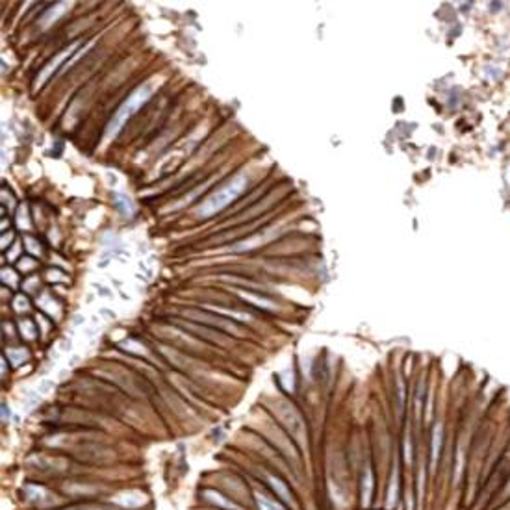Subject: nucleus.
I'll return each mask as SVG.
<instances>
[{"mask_svg":"<svg viewBox=\"0 0 510 510\" xmlns=\"http://www.w3.org/2000/svg\"><path fill=\"white\" fill-rule=\"evenodd\" d=\"M245 177H236L234 180H230L229 184H225L221 190H217L216 193H212V195L204 201L199 208H197V214L201 217H210L217 214V212H221L225 206H229L230 203H234L238 195L245 190Z\"/></svg>","mask_w":510,"mask_h":510,"instance_id":"obj_1","label":"nucleus"},{"mask_svg":"<svg viewBox=\"0 0 510 510\" xmlns=\"http://www.w3.org/2000/svg\"><path fill=\"white\" fill-rule=\"evenodd\" d=\"M149 97H151V91H149V87L147 85H143V87H138L136 91L132 93L130 97L124 100L123 104L119 106V110H117V113L111 117V121H110V124H108V130H106V138L108 139H111V138H115L119 134V130L123 128V124L128 121V119L136 113V111L141 108V106L149 100Z\"/></svg>","mask_w":510,"mask_h":510,"instance_id":"obj_2","label":"nucleus"},{"mask_svg":"<svg viewBox=\"0 0 510 510\" xmlns=\"http://www.w3.org/2000/svg\"><path fill=\"white\" fill-rule=\"evenodd\" d=\"M276 412H278V418L284 423V427L289 431V434L293 436V440L297 444L304 445L306 444V429H304V423H302V418L299 416V412L295 410L291 405H286V403H280L276 406Z\"/></svg>","mask_w":510,"mask_h":510,"instance_id":"obj_3","label":"nucleus"},{"mask_svg":"<svg viewBox=\"0 0 510 510\" xmlns=\"http://www.w3.org/2000/svg\"><path fill=\"white\" fill-rule=\"evenodd\" d=\"M76 46H78V43H74V45H72V46H69V48H65V50H63V52H61V54H58V56H56V58H54V61H52V63H48V65L45 67V71H43V72H41V74H39V85L43 84V82H46V78H48V74H52V72L56 71V69H58V67H59V63H61V61H65V59L69 58V56H71L72 52H74V48H76Z\"/></svg>","mask_w":510,"mask_h":510,"instance_id":"obj_4","label":"nucleus"},{"mask_svg":"<svg viewBox=\"0 0 510 510\" xmlns=\"http://www.w3.org/2000/svg\"><path fill=\"white\" fill-rule=\"evenodd\" d=\"M115 503L124 507V509H136L143 503V497L138 492H126V494H121V496L115 497Z\"/></svg>","mask_w":510,"mask_h":510,"instance_id":"obj_5","label":"nucleus"},{"mask_svg":"<svg viewBox=\"0 0 510 510\" xmlns=\"http://www.w3.org/2000/svg\"><path fill=\"white\" fill-rule=\"evenodd\" d=\"M371 492H373V471L371 468L367 466L366 471H364V477H362V503L369 505L371 501Z\"/></svg>","mask_w":510,"mask_h":510,"instance_id":"obj_6","label":"nucleus"},{"mask_svg":"<svg viewBox=\"0 0 510 510\" xmlns=\"http://www.w3.org/2000/svg\"><path fill=\"white\" fill-rule=\"evenodd\" d=\"M204 496L208 497V499L214 505H217V507H223V509H227V510H240V509H238V505L232 503L230 499H227V497L221 496V494H219V492H216V490H206V492H204Z\"/></svg>","mask_w":510,"mask_h":510,"instance_id":"obj_7","label":"nucleus"},{"mask_svg":"<svg viewBox=\"0 0 510 510\" xmlns=\"http://www.w3.org/2000/svg\"><path fill=\"white\" fill-rule=\"evenodd\" d=\"M267 481H269V484L273 486V490L276 492V496H280L284 501H288V503H291V494H289V490H288V486L282 483L280 479L278 477H273V475H269L267 477Z\"/></svg>","mask_w":510,"mask_h":510,"instance_id":"obj_8","label":"nucleus"},{"mask_svg":"<svg viewBox=\"0 0 510 510\" xmlns=\"http://www.w3.org/2000/svg\"><path fill=\"white\" fill-rule=\"evenodd\" d=\"M256 505H258V509L260 510H284L280 503H276L273 499H269L265 494L262 492H256Z\"/></svg>","mask_w":510,"mask_h":510,"instance_id":"obj_9","label":"nucleus"},{"mask_svg":"<svg viewBox=\"0 0 510 510\" xmlns=\"http://www.w3.org/2000/svg\"><path fill=\"white\" fill-rule=\"evenodd\" d=\"M440 449H442V425H436L434 432H432V464H436V460L440 457Z\"/></svg>","mask_w":510,"mask_h":510,"instance_id":"obj_10","label":"nucleus"},{"mask_svg":"<svg viewBox=\"0 0 510 510\" xmlns=\"http://www.w3.org/2000/svg\"><path fill=\"white\" fill-rule=\"evenodd\" d=\"M395 496H397V468L393 470L392 486H390V497H388V507H393V503H395Z\"/></svg>","mask_w":510,"mask_h":510,"instance_id":"obj_11","label":"nucleus"},{"mask_svg":"<svg viewBox=\"0 0 510 510\" xmlns=\"http://www.w3.org/2000/svg\"><path fill=\"white\" fill-rule=\"evenodd\" d=\"M243 299H247V301H255V304H260L262 308H273V302L265 301V299H260V297H255V295H249V293H242Z\"/></svg>","mask_w":510,"mask_h":510,"instance_id":"obj_12","label":"nucleus"}]
</instances>
